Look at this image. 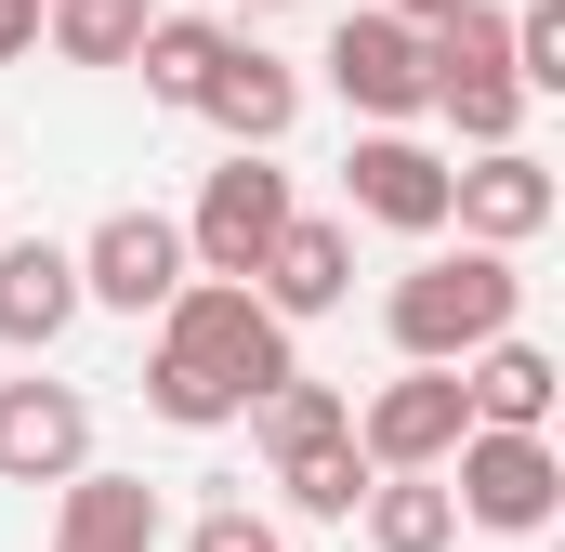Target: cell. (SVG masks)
I'll return each instance as SVG.
<instances>
[{
    "instance_id": "8",
    "label": "cell",
    "mask_w": 565,
    "mask_h": 552,
    "mask_svg": "<svg viewBox=\"0 0 565 552\" xmlns=\"http://www.w3.org/2000/svg\"><path fill=\"white\" fill-rule=\"evenodd\" d=\"M184 224L171 211H106L93 237H79V302H106V316H158L171 289H184Z\"/></svg>"
},
{
    "instance_id": "12",
    "label": "cell",
    "mask_w": 565,
    "mask_h": 552,
    "mask_svg": "<svg viewBox=\"0 0 565 552\" xmlns=\"http://www.w3.org/2000/svg\"><path fill=\"white\" fill-rule=\"evenodd\" d=\"M250 289L277 302L289 329H302V316H329V302L355 289V224H329V211H289L277 237H264V264H250Z\"/></svg>"
},
{
    "instance_id": "14",
    "label": "cell",
    "mask_w": 565,
    "mask_h": 552,
    "mask_svg": "<svg viewBox=\"0 0 565 552\" xmlns=\"http://www.w3.org/2000/svg\"><path fill=\"white\" fill-rule=\"evenodd\" d=\"M66 316H79V251H53V237H0V342L40 355V342H66Z\"/></svg>"
},
{
    "instance_id": "11",
    "label": "cell",
    "mask_w": 565,
    "mask_h": 552,
    "mask_svg": "<svg viewBox=\"0 0 565 552\" xmlns=\"http://www.w3.org/2000/svg\"><path fill=\"white\" fill-rule=\"evenodd\" d=\"M198 119L224 145H289V119H302V79H289L264 40H237L224 26V53H211V79H198Z\"/></svg>"
},
{
    "instance_id": "3",
    "label": "cell",
    "mask_w": 565,
    "mask_h": 552,
    "mask_svg": "<svg viewBox=\"0 0 565 552\" xmlns=\"http://www.w3.org/2000/svg\"><path fill=\"white\" fill-rule=\"evenodd\" d=\"M158 342H171V355H198V369H211V382H237V395H264L277 369H302V355H289V316L250 289V276H184V289L158 302Z\"/></svg>"
},
{
    "instance_id": "21",
    "label": "cell",
    "mask_w": 565,
    "mask_h": 552,
    "mask_svg": "<svg viewBox=\"0 0 565 552\" xmlns=\"http://www.w3.org/2000/svg\"><path fill=\"white\" fill-rule=\"evenodd\" d=\"M513 79L526 93H565V0H526L513 13Z\"/></svg>"
},
{
    "instance_id": "1",
    "label": "cell",
    "mask_w": 565,
    "mask_h": 552,
    "mask_svg": "<svg viewBox=\"0 0 565 552\" xmlns=\"http://www.w3.org/2000/svg\"><path fill=\"white\" fill-rule=\"evenodd\" d=\"M513 302H526V276H513V251L460 237V251H422V264L395 276L382 329H395V355H434V369H460L473 342H500V329H513Z\"/></svg>"
},
{
    "instance_id": "10",
    "label": "cell",
    "mask_w": 565,
    "mask_h": 552,
    "mask_svg": "<svg viewBox=\"0 0 565 552\" xmlns=\"http://www.w3.org/2000/svg\"><path fill=\"white\" fill-rule=\"evenodd\" d=\"M93 460V395L79 382H0V487H66Z\"/></svg>"
},
{
    "instance_id": "19",
    "label": "cell",
    "mask_w": 565,
    "mask_h": 552,
    "mask_svg": "<svg viewBox=\"0 0 565 552\" xmlns=\"http://www.w3.org/2000/svg\"><path fill=\"white\" fill-rule=\"evenodd\" d=\"M145 13H158V0H40V40H53L66 66H132Z\"/></svg>"
},
{
    "instance_id": "2",
    "label": "cell",
    "mask_w": 565,
    "mask_h": 552,
    "mask_svg": "<svg viewBox=\"0 0 565 552\" xmlns=\"http://www.w3.org/2000/svg\"><path fill=\"white\" fill-rule=\"evenodd\" d=\"M434 474H447L460 527H487V540H540L565 513V460H553V434H526V421H460V447Z\"/></svg>"
},
{
    "instance_id": "23",
    "label": "cell",
    "mask_w": 565,
    "mask_h": 552,
    "mask_svg": "<svg viewBox=\"0 0 565 552\" xmlns=\"http://www.w3.org/2000/svg\"><path fill=\"white\" fill-rule=\"evenodd\" d=\"M40 53V0H0V66H26Z\"/></svg>"
},
{
    "instance_id": "6",
    "label": "cell",
    "mask_w": 565,
    "mask_h": 552,
    "mask_svg": "<svg viewBox=\"0 0 565 552\" xmlns=\"http://www.w3.org/2000/svg\"><path fill=\"white\" fill-rule=\"evenodd\" d=\"M355 421V447H369V474H434V460H447V447H460V369H434V355H408V369H395V382H382V395H369V408H342Z\"/></svg>"
},
{
    "instance_id": "20",
    "label": "cell",
    "mask_w": 565,
    "mask_h": 552,
    "mask_svg": "<svg viewBox=\"0 0 565 552\" xmlns=\"http://www.w3.org/2000/svg\"><path fill=\"white\" fill-rule=\"evenodd\" d=\"M145 408L171 421V434H224V421H250V395H237V382H211L198 355H171V342H158V355H145Z\"/></svg>"
},
{
    "instance_id": "9",
    "label": "cell",
    "mask_w": 565,
    "mask_h": 552,
    "mask_svg": "<svg viewBox=\"0 0 565 552\" xmlns=\"http://www.w3.org/2000/svg\"><path fill=\"white\" fill-rule=\"evenodd\" d=\"M553 211H565V198H553V171H540L526 145H473V158H447V224H460V237L526 251Z\"/></svg>"
},
{
    "instance_id": "13",
    "label": "cell",
    "mask_w": 565,
    "mask_h": 552,
    "mask_svg": "<svg viewBox=\"0 0 565 552\" xmlns=\"http://www.w3.org/2000/svg\"><path fill=\"white\" fill-rule=\"evenodd\" d=\"M158 527H171L158 487H145V474H93V460H79L66 500H53V552H158Z\"/></svg>"
},
{
    "instance_id": "18",
    "label": "cell",
    "mask_w": 565,
    "mask_h": 552,
    "mask_svg": "<svg viewBox=\"0 0 565 552\" xmlns=\"http://www.w3.org/2000/svg\"><path fill=\"white\" fill-rule=\"evenodd\" d=\"M211 53H224V26H211V13H145V40H132L145 93H158V106H184V119H198V79H211Z\"/></svg>"
},
{
    "instance_id": "15",
    "label": "cell",
    "mask_w": 565,
    "mask_h": 552,
    "mask_svg": "<svg viewBox=\"0 0 565 552\" xmlns=\"http://www.w3.org/2000/svg\"><path fill=\"white\" fill-rule=\"evenodd\" d=\"M277 500L302 513V527H355V500H369V447H355V421L277 447Z\"/></svg>"
},
{
    "instance_id": "24",
    "label": "cell",
    "mask_w": 565,
    "mask_h": 552,
    "mask_svg": "<svg viewBox=\"0 0 565 552\" xmlns=\"http://www.w3.org/2000/svg\"><path fill=\"white\" fill-rule=\"evenodd\" d=\"M382 13H408V26H447V13H460V0H382Z\"/></svg>"
},
{
    "instance_id": "17",
    "label": "cell",
    "mask_w": 565,
    "mask_h": 552,
    "mask_svg": "<svg viewBox=\"0 0 565 552\" xmlns=\"http://www.w3.org/2000/svg\"><path fill=\"white\" fill-rule=\"evenodd\" d=\"M369 552H447L460 540V500H447V474H369Z\"/></svg>"
},
{
    "instance_id": "7",
    "label": "cell",
    "mask_w": 565,
    "mask_h": 552,
    "mask_svg": "<svg viewBox=\"0 0 565 552\" xmlns=\"http://www.w3.org/2000/svg\"><path fill=\"white\" fill-rule=\"evenodd\" d=\"M342 224L447 237V158H434L422 132H355V158H342Z\"/></svg>"
},
{
    "instance_id": "16",
    "label": "cell",
    "mask_w": 565,
    "mask_h": 552,
    "mask_svg": "<svg viewBox=\"0 0 565 552\" xmlns=\"http://www.w3.org/2000/svg\"><path fill=\"white\" fill-rule=\"evenodd\" d=\"M553 382H565V369L540 355V342H513V329L460 355V408H473V421H526V434H553Z\"/></svg>"
},
{
    "instance_id": "25",
    "label": "cell",
    "mask_w": 565,
    "mask_h": 552,
    "mask_svg": "<svg viewBox=\"0 0 565 552\" xmlns=\"http://www.w3.org/2000/svg\"><path fill=\"white\" fill-rule=\"evenodd\" d=\"M184 13H211V0H184Z\"/></svg>"
},
{
    "instance_id": "4",
    "label": "cell",
    "mask_w": 565,
    "mask_h": 552,
    "mask_svg": "<svg viewBox=\"0 0 565 552\" xmlns=\"http://www.w3.org/2000/svg\"><path fill=\"white\" fill-rule=\"evenodd\" d=\"M277 224H289V171H277V145H237V158L198 184V211H184V264H198V276H250Z\"/></svg>"
},
{
    "instance_id": "5",
    "label": "cell",
    "mask_w": 565,
    "mask_h": 552,
    "mask_svg": "<svg viewBox=\"0 0 565 552\" xmlns=\"http://www.w3.org/2000/svg\"><path fill=\"white\" fill-rule=\"evenodd\" d=\"M329 93H342L369 132H408V119L434 106L422 26H408V13H342V26H329Z\"/></svg>"
},
{
    "instance_id": "22",
    "label": "cell",
    "mask_w": 565,
    "mask_h": 552,
    "mask_svg": "<svg viewBox=\"0 0 565 552\" xmlns=\"http://www.w3.org/2000/svg\"><path fill=\"white\" fill-rule=\"evenodd\" d=\"M184 552H289V540H277V513H250V500H211V513L184 527Z\"/></svg>"
}]
</instances>
